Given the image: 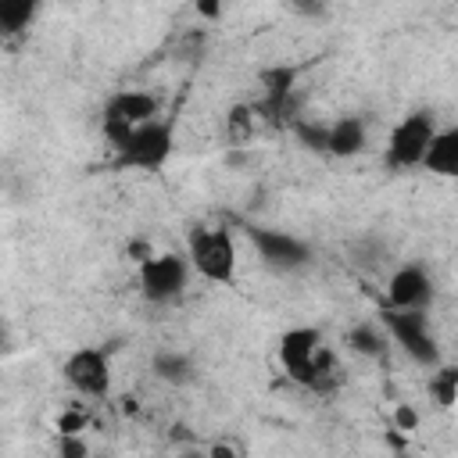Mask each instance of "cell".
<instances>
[{"mask_svg": "<svg viewBox=\"0 0 458 458\" xmlns=\"http://www.w3.org/2000/svg\"><path fill=\"white\" fill-rule=\"evenodd\" d=\"M279 361L293 383L315 394H329L340 383V369L333 354L322 347V333L311 326H293L279 336Z\"/></svg>", "mask_w": 458, "mask_h": 458, "instance_id": "cell-1", "label": "cell"}, {"mask_svg": "<svg viewBox=\"0 0 458 458\" xmlns=\"http://www.w3.org/2000/svg\"><path fill=\"white\" fill-rule=\"evenodd\" d=\"M186 258L193 272L208 283L229 286L236 279V240L222 225H193L186 236Z\"/></svg>", "mask_w": 458, "mask_h": 458, "instance_id": "cell-2", "label": "cell"}, {"mask_svg": "<svg viewBox=\"0 0 458 458\" xmlns=\"http://www.w3.org/2000/svg\"><path fill=\"white\" fill-rule=\"evenodd\" d=\"M175 150V132L172 122L150 118L147 125L132 129L122 143H114V168H132V172H161Z\"/></svg>", "mask_w": 458, "mask_h": 458, "instance_id": "cell-3", "label": "cell"}, {"mask_svg": "<svg viewBox=\"0 0 458 458\" xmlns=\"http://www.w3.org/2000/svg\"><path fill=\"white\" fill-rule=\"evenodd\" d=\"M437 129H440V125H437L433 111H411V114H404V118L390 129V136H386V150H383L386 168H390V172L422 168L426 150H429Z\"/></svg>", "mask_w": 458, "mask_h": 458, "instance_id": "cell-4", "label": "cell"}, {"mask_svg": "<svg viewBox=\"0 0 458 458\" xmlns=\"http://www.w3.org/2000/svg\"><path fill=\"white\" fill-rule=\"evenodd\" d=\"M379 322L390 333V344H397L415 365H422V369L440 365V347H437V336L429 329L426 311H404V308H386L383 304Z\"/></svg>", "mask_w": 458, "mask_h": 458, "instance_id": "cell-5", "label": "cell"}, {"mask_svg": "<svg viewBox=\"0 0 458 458\" xmlns=\"http://www.w3.org/2000/svg\"><path fill=\"white\" fill-rule=\"evenodd\" d=\"M190 258L186 254H150L147 261H140V293L143 301L150 304H172L186 293V283H190Z\"/></svg>", "mask_w": 458, "mask_h": 458, "instance_id": "cell-6", "label": "cell"}, {"mask_svg": "<svg viewBox=\"0 0 458 458\" xmlns=\"http://www.w3.org/2000/svg\"><path fill=\"white\" fill-rule=\"evenodd\" d=\"M150 118H157V97L154 93H143V89H122L114 93L107 104H104V114H100V129L107 136V143H122L132 129L147 125Z\"/></svg>", "mask_w": 458, "mask_h": 458, "instance_id": "cell-7", "label": "cell"}, {"mask_svg": "<svg viewBox=\"0 0 458 458\" xmlns=\"http://www.w3.org/2000/svg\"><path fill=\"white\" fill-rule=\"evenodd\" d=\"M64 383L82 397H107L111 390V358L104 347H79L61 365Z\"/></svg>", "mask_w": 458, "mask_h": 458, "instance_id": "cell-8", "label": "cell"}, {"mask_svg": "<svg viewBox=\"0 0 458 458\" xmlns=\"http://www.w3.org/2000/svg\"><path fill=\"white\" fill-rule=\"evenodd\" d=\"M250 243L258 258L276 272H297L311 261V247L301 236L283 233V229H250Z\"/></svg>", "mask_w": 458, "mask_h": 458, "instance_id": "cell-9", "label": "cell"}, {"mask_svg": "<svg viewBox=\"0 0 458 458\" xmlns=\"http://www.w3.org/2000/svg\"><path fill=\"white\" fill-rule=\"evenodd\" d=\"M386 308H404V311H426L433 304V279L422 265H401L386 279Z\"/></svg>", "mask_w": 458, "mask_h": 458, "instance_id": "cell-10", "label": "cell"}, {"mask_svg": "<svg viewBox=\"0 0 458 458\" xmlns=\"http://www.w3.org/2000/svg\"><path fill=\"white\" fill-rule=\"evenodd\" d=\"M422 168L429 175H437V179H458V122L437 129V136H433V143L426 150Z\"/></svg>", "mask_w": 458, "mask_h": 458, "instance_id": "cell-11", "label": "cell"}, {"mask_svg": "<svg viewBox=\"0 0 458 458\" xmlns=\"http://www.w3.org/2000/svg\"><path fill=\"white\" fill-rule=\"evenodd\" d=\"M369 143V125L365 118L358 114H344L329 125V143H326V154L333 157H358Z\"/></svg>", "mask_w": 458, "mask_h": 458, "instance_id": "cell-12", "label": "cell"}, {"mask_svg": "<svg viewBox=\"0 0 458 458\" xmlns=\"http://www.w3.org/2000/svg\"><path fill=\"white\" fill-rule=\"evenodd\" d=\"M293 79H297V72L286 68V64L261 72V111H265L268 118H276V114L286 111V100H290V93H293Z\"/></svg>", "mask_w": 458, "mask_h": 458, "instance_id": "cell-13", "label": "cell"}, {"mask_svg": "<svg viewBox=\"0 0 458 458\" xmlns=\"http://www.w3.org/2000/svg\"><path fill=\"white\" fill-rule=\"evenodd\" d=\"M347 347L361 358H383L390 351V333L383 329V322H358L347 329Z\"/></svg>", "mask_w": 458, "mask_h": 458, "instance_id": "cell-14", "label": "cell"}, {"mask_svg": "<svg viewBox=\"0 0 458 458\" xmlns=\"http://www.w3.org/2000/svg\"><path fill=\"white\" fill-rule=\"evenodd\" d=\"M150 372H154L161 383L182 386V383L193 379V358L182 354V351H157L154 361H150Z\"/></svg>", "mask_w": 458, "mask_h": 458, "instance_id": "cell-15", "label": "cell"}, {"mask_svg": "<svg viewBox=\"0 0 458 458\" xmlns=\"http://www.w3.org/2000/svg\"><path fill=\"white\" fill-rule=\"evenodd\" d=\"M43 4L47 0H0V32L4 36L25 32L36 21V14L43 11Z\"/></svg>", "mask_w": 458, "mask_h": 458, "instance_id": "cell-16", "label": "cell"}, {"mask_svg": "<svg viewBox=\"0 0 458 458\" xmlns=\"http://www.w3.org/2000/svg\"><path fill=\"white\" fill-rule=\"evenodd\" d=\"M426 390L440 408H451L458 401V365H433Z\"/></svg>", "mask_w": 458, "mask_h": 458, "instance_id": "cell-17", "label": "cell"}, {"mask_svg": "<svg viewBox=\"0 0 458 458\" xmlns=\"http://www.w3.org/2000/svg\"><path fill=\"white\" fill-rule=\"evenodd\" d=\"M293 136L301 140V147H308V150H318V154H326V143H329V125H315V122H297V125H293Z\"/></svg>", "mask_w": 458, "mask_h": 458, "instance_id": "cell-18", "label": "cell"}, {"mask_svg": "<svg viewBox=\"0 0 458 458\" xmlns=\"http://www.w3.org/2000/svg\"><path fill=\"white\" fill-rule=\"evenodd\" d=\"M193 7H197V14L208 18V21L222 18V0H193Z\"/></svg>", "mask_w": 458, "mask_h": 458, "instance_id": "cell-19", "label": "cell"}, {"mask_svg": "<svg viewBox=\"0 0 458 458\" xmlns=\"http://www.w3.org/2000/svg\"><path fill=\"white\" fill-rule=\"evenodd\" d=\"M61 454H86V444L75 440V433H61Z\"/></svg>", "mask_w": 458, "mask_h": 458, "instance_id": "cell-20", "label": "cell"}, {"mask_svg": "<svg viewBox=\"0 0 458 458\" xmlns=\"http://www.w3.org/2000/svg\"><path fill=\"white\" fill-rule=\"evenodd\" d=\"M415 422H419V415H415L408 404H401V408H397V426H401V429H415Z\"/></svg>", "mask_w": 458, "mask_h": 458, "instance_id": "cell-21", "label": "cell"}, {"mask_svg": "<svg viewBox=\"0 0 458 458\" xmlns=\"http://www.w3.org/2000/svg\"><path fill=\"white\" fill-rule=\"evenodd\" d=\"M82 426H86V419H82V415H64L57 429H61V433H79Z\"/></svg>", "mask_w": 458, "mask_h": 458, "instance_id": "cell-22", "label": "cell"}, {"mask_svg": "<svg viewBox=\"0 0 458 458\" xmlns=\"http://www.w3.org/2000/svg\"><path fill=\"white\" fill-rule=\"evenodd\" d=\"M290 4H318V0H290Z\"/></svg>", "mask_w": 458, "mask_h": 458, "instance_id": "cell-23", "label": "cell"}]
</instances>
